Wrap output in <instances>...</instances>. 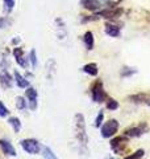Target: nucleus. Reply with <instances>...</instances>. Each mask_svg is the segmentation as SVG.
Instances as JSON below:
<instances>
[{
    "mask_svg": "<svg viewBox=\"0 0 150 159\" xmlns=\"http://www.w3.org/2000/svg\"><path fill=\"white\" fill-rule=\"evenodd\" d=\"M75 122V138H77L78 143L83 147H87L88 143V135L86 133V119L82 113H77L74 117Z\"/></svg>",
    "mask_w": 150,
    "mask_h": 159,
    "instance_id": "nucleus-1",
    "label": "nucleus"
},
{
    "mask_svg": "<svg viewBox=\"0 0 150 159\" xmlns=\"http://www.w3.org/2000/svg\"><path fill=\"white\" fill-rule=\"evenodd\" d=\"M90 93H91V98L94 102L96 103H102L107 101V92L104 90V85L102 80H96L92 82V85L90 86Z\"/></svg>",
    "mask_w": 150,
    "mask_h": 159,
    "instance_id": "nucleus-2",
    "label": "nucleus"
},
{
    "mask_svg": "<svg viewBox=\"0 0 150 159\" xmlns=\"http://www.w3.org/2000/svg\"><path fill=\"white\" fill-rule=\"evenodd\" d=\"M98 13V16L100 19H106V20H109V21H112V20H116L119 17L123 16L124 13V8L120 7V6H116V7H109V6H104L102 9H100Z\"/></svg>",
    "mask_w": 150,
    "mask_h": 159,
    "instance_id": "nucleus-3",
    "label": "nucleus"
},
{
    "mask_svg": "<svg viewBox=\"0 0 150 159\" xmlns=\"http://www.w3.org/2000/svg\"><path fill=\"white\" fill-rule=\"evenodd\" d=\"M119 121L117 119H108L107 122H104L102 127H100V135L106 139H109L116 135V133L119 131Z\"/></svg>",
    "mask_w": 150,
    "mask_h": 159,
    "instance_id": "nucleus-4",
    "label": "nucleus"
},
{
    "mask_svg": "<svg viewBox=\"0 0 150 159\" xmlns=\"http://www.w3.org/2000/svg\"><path fill=\"white\" fill-rule=\"evenodd\" d=\"M20 145H21L23 150L25 152L31 154V155H37L38 152H41V148H42V146L40 145V142L34 138H25L20 142Z\"/></svg>",
    "mask_w": 150,
    "mask_h": 159,
    "instance_id": "nucleus-5",
    "label": "nucleus"
},
{
    "mask_svg": "<svg viewBox=\"0 0 150 159\" xmlns=\"http://www.w3.org/2000/svg\"><path fill=\"white\" fill-rule=\"evenodd\" d=\"M149 131V126L146 122H140L138 125H134L132 127L127 129V130L124 131V135L128 137V138H138L144 135V134H146Z\"/></svg>",
    "mask_w": 150,
    "mask_h": 159,
    "instance_id": "nucleus-6",
    "label": "nucleus"
},
{
    "mask_svg": "<svg viewBox=\"0 0 150 159\" xmlns=\"http://www.w3.org/2000/svg\"><path fill=\"white\" fill-rule=\"evenodd\" d=\"M128 146V137H115L111 139V148L115 154H117V155H123L125 148Z\"/></svg>",
    "mask_w": 150,
    "mask_h": 159,
    "instance_id": "nucleus-7",
    "label": "nucleus"
},
{
    "mask_svg": "<svg viewBox=\"0 0 150 159\" xmlns=\"http://www.w3.org/2000/svg\"><path fill=\"white\" fill-rule=\"evenodd\" d=\"M25 98L28 101V109H31L32 111L37 110L38 107V92L34 88L29 86L25 90Z\"/></svg>",
    "mask_w": 150,
    "mask_h": 159,
    "instance_id": "nucleus-8",
    "label": "nucleus"
},
{
    "mask_svg": "<svg viewBox=\"0 0 150 159\" xmlns=\"http://www.w3.org/2000/svg\"><path fill=\"white\" fill-rule=\"evenodd\" d=\"M128 101L136 105H145V106H150V93L146 92H140L136 94L128 97Z\"/></svg>",
    "mask_w": 150,
    "mask_h": 159,
    "instance_id": "nucleus-9",
    "label": "nucleus"
},
{
    "mask_svg": "<svg viewBox=\"0 0 150 159\" xmlns=\"http://www.w3.org/2000/svg\"><path fill=\"white\" fill-rule=\"evenodd\" d=\"M12 54H13L15 61L17 62L19 66H21V68H28L29 60H28V56H25V51H24L21 47H15L13 51H12Z\"/></svg>",
    "mask_w": 150,
    "mask_h": 159,
    "instance_id": "nucleus-10",
    "label": "nucleus"
},
{
    "mask_svg": "<svg viewBox=\"0 0 150 159\" xmlns=\"http://www.w3.org/2000/svg\"><path fill=\"white\" fill-rule=\"evenodd\" d=\"M81 6L88 12L96 13L104 7V3L102 0H81Z\"/></svg>",
    "mask_w": 150,
    "mask_h": 159,
    "instance_id": "nucleus-11",
    "label": "nucleus"
},
{
    "mask_svg": "<svg viewBox=\"0 0 150 159\" xmlns=\"http://www.w3.org/2000/svg\"><path fill=\"white\" fill-rule=\"evenodd\" d=\"M15 82V78L7 69H2L0 70V85L3 89H11Z\"/></svg>",
    "mask_w": 150,
    "mask_h": 159,
    "instance_id": "nucleus-12",
    "label": "nucleus"
},
{
    "mask_svg": "<svg viewBox=\"0 0 150 159\" xmlns=\"http://www.w3.org/2000/svg\"><path fill=\"white\" fill-rule=\"evenodd\" d=\"M104 32L109 37H120V34H121V27H119L117 24H115L112 21H107L104 24Z\"/></svg>",
    "mask_w": 150,
    "mask_h": 159,
    "instance_id": "nucleus-13",
    "label": "nucleus"
},
{
    "mask_svg": "<svg viewBox=\"0 0 150 159\" xmlns=\"http://www.w3.org/2000/svg\"><path fill=\"white\" fill-rule=\"evenodd\" d=\"M56 24V31H57V36L59 40H65L67 37V28H66V23L62 17H57L54 20Z\"/></svg>",
    "mask_w": 150,
    "mask_h": 159,
    "instance_id": "nucleus-14",
    "label": "nucleus"
},
{
    "mask_svg": "<svg viewBox=\"0 0 150 159\" xmlns=\"http://www.w3.org/2000/svg\"><path fill=\"white\" fill-rule=\"evenodd\" d=\"M0 150L7 157H16L17 155L13 145L9 141H7V139H0Z\"/></svg>",
    "mask_w": 150,
    "mask_h": 159,
    "instance_id": "nucleus-15",
    "label": "nucleus"
},
{
    "mask_svg": "<svg viewBox=\"0 0 150 159\" xmlns=\"http://www.w3.org/2000/svg\"><path fill=\"white\" fill-rule=\"evenodd\" d=\"M13 78H15V82H16V85L20 88V89H27L31 86V82H29V80L27 77H24L21 73L15 70L13 72Z\"/></svg>",
    "mask_w": 150,
    "mask_h": 159,
    "instance_id": "nucleus-16",
    "label": "nucleus"
},
{
    "mask_svg": "<svg viewBox=\"0 0 150 159\" xmlns=\"http://www.w3.org/2000/svg\"><path fill=\"white\" fill-rule=\"evenodd\" d=\"M83 44H84V47H86L87 51H92L94 47H95V37H94V33L91 31H87L86 33L83 34Z\"/></svg>",
    "mask_w": 150,
    "mask_h": 159,
    "instance_id": "nucleus-17",
    "label": "nucleus"
},
{
    "mask_svg": "<svg viewBox=\"0 0 150 159\" xmlns=\"http://www.w3.org/2000/svg\"><path fill=\"white\" fill-rule=\"evenodd\" d=\"M82 72L88 74V76H91V77H96L99 74V68L95 62H88L86 65L82 66Z\"/></svg>",
    "mask_w": 150,
    "mask_h": 159,
    "instance_id": "nucleus-18",
    "label": "nucleus"
},
{
    "mask_svg": "<svg viewBox=\"0 0 150 159\" xmlns=\"http://www.w3.org/2000/svg\"><path fill=\"white\" fill-rule=\"evenodd\" d=\"M8 123H9V126L13 129L15 133H20V131H21L23 125H21V121H20L17 117H9L8 118Z\"/></svg>",
    "mask_w": 150,
    "mask_h": 159,
    "instance_id": "nucleus-19",
    "label": "nucleus"
},
{
    "mask_svg": "<svg viewBox=\"0 0 150 159\" xmlns=\"http://www.w3.org/2000/svg\"><path fill=\"white\" fill-rule=\"evenodd\" d=\"M28 60H29V64H31L32 69H37V66H38V56H37L36 49H31V51H29Z\"/></svg>",
    "mask_w": 150,
    "mask_h": 159,
    "instance_id": "nucleus-20",
    "label": "nucleus"
},
{
    "mask_svg": "<svg viewBox=\"0 0 150 159\" xmlns=\"http://www.w3.org/2000/svg\"><path fill=\"white\" fill-rule=\"evenodd\" d=\"M137 73V69L136 68H132V66H123L121 68V70H120V76H121L123 78H129V77H132L134 76V74Z\"/></svg>",
    "mask_w": 150,
    "mask_h": 159,
    "instance_id": "nucleus-21",
    "label": "nucleus"
},
{
    "mask_svg": "<svg viewBox=\"0 0 150 159\" xmlns=\"http://www.w3.org/2000/svg\"><path fill=\"white\" fill-rule=\"evenodd\" d=\"M16 6V0H3V11L6 15H11Z\"/></svg>",
    "mask_w": 150,
    "mask_h": 159,
    "instance_id": "nucleus-22",
    "label": "nucleus"
},
{
    "mask_svg": "<svg viewBox=\"0 0 150 159\" xmlns=\"http://www.w3.org/2000/svg\"><path fill=\"white\" fill-rule=\"evenodd\" d=\"M41 155L44 159H58V157L54 154V151L48 146H42L41 148Z\"/></svg>",
    "mask_w": 150,
    "mask_h": 159,
    "instance_id": "nucleus-23",
    "label": "nucleus"
},
{
    "mask_svg": "<svg viewBox=\"0 0 150 159\" xmlns=\"http://www.w3.org/2000/svg\"><path fill=\"white\" fill-rule=\"evenodd\" d=\"M16 107L20 111H25L28 109V101L24 97H17L16 98Z\"/></svg>",
    "mask_w": 150,
    "mask_h": 159,
    "instance_id": "nucleus-24",
    "label": "nucleus"
},
{
    "mask_svg": "<svg viewBox=\"0 0 150 159\" xmlns=\"http://www.w3.org/2000/svg\"><path fill=\"white\" fill-rule=\"evenodd\" d=\"M12 25V19L9 17V15L6 16H0V29H6Z\"/></svg>",
    "mask_w": 150,
    "mask_h": 159,
    "instance_id": "nucleus-25",
    "label": "nucleus"
},
{
    "mask_svg": "<svg viewBox=\"0 0 150 159\" xmlns=\"http://www.w3.org/2000/svg\"><path fill=\"white\" fill-rule=\"evenodd\" d=\"M119 102L116 101L115 98H107V101H106V107L108 109V110H111V111H115V110H117L119 109Z\"/></svg>",
    "mask_w": 150,
    "mask_h": 159,
    "instance_id": "nucleus-26",
    "label": "nucleus"
},
{
    "mask_svg": "<svg viewBox=\"0 0 150 159\" xmlns=\"http://www.w3.org/2000/svg\"><path fill=\"white\" fill-rule=\"evenodd\" d=\"M144 155H145V151H144V150H137V151H134L133 154L125 155L124 159H142Z\"/></svg>",
    "mask_w": 150,
    "mask_h": 159,
    "instance_id": "nucleus-27",
    "label": "nucleus"
},
{
    "mask_svg": "<svg viewBox=\"0 0 150 159\" xmlns=\"http://www.w3.org/2000/svg\"><path fill=\"white\" fill-rule=\"evenodd\" d=\"M103 119H104V111L102 110V111H99V113H98L96 118H95V127H98V129L102 127V125H103Z\"/></svg>",
    "mask_w": 150,
    "mask_h": 159,
    "instance_id": "nucleus-28",
    "label": "nucleus"
},
{
    "mask_svg": "<svg viewBox=\"0 0 150 159\" xmlns=\"http://www.w3.org/2000/svg\"><path fill=\"white\" fill-rule=\"evenodd\" d=\"M9 116V109L4 105V103L0 101V117L2 118H6V117H8Z\"/></svg>",
    "mask_w": 150,
    "mask_h": 159,
    "instance_id": "nucleus-29",
    "label": "nucleus"
},
{
    "mask_svg": "<svg viewBox=\"0 0 150 159\" xmlns=\"http://www.w3.org/2000/svg\"><path fill=\"white\" fill-rule=\"evenodd\" d=\"M11 43H12V45H15V47H19V44H20V37H13Z\"/></svg>",
    "mask_w": 150,
    "mask_h": 159,
    "instance_id": "nucleus-30",
    "label": "nucleus"
},
{
    "mask_svg": "<svg viewBox=\"0 0 150 159\" xmlns=\"http://www.w3.org/2000/svg\"><path fill=\"white\" fill-rule=\"evenodd\" d=\"M111 159H115V158H111Z\"/></svg>",
    "mask_w": 150,
    "mask_h": 159,
    "instance_id": "nucleus-31",
    "label": "nucleus"
},
{
    "mask_svg": "<svg viewBox=\"0 0 150 159\" xmlns=\"http://www.w3.org/2000/svg\"><path fill=\"white\" fill-rule=\"evenodd\" d=\"M0 159H2V158H0Z\"/></svg>",
    "mask_w": 150,
    "mask_h": 159,
    "instance_id": "nucleus-32",
    "label": "nucleus"
}]
</instances>
